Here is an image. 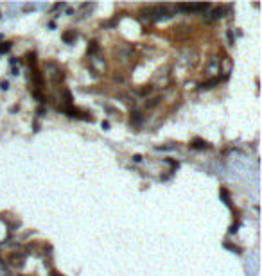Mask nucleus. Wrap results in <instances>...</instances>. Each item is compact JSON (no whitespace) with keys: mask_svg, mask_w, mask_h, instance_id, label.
Here are the masks:
<instances>
[{"mask_svg":"<svg viewBox=\"0 0 262 276\" xmlns=\"http://www.w3.org/2000/svg\"><path fill=\"white\" fill-rule=\"evenodd\" d=\"M228 167L230 170H234L237 178L250 179V174H252L253 178H257V165L252 164L246 156H232L228 160Z\"/></svg>","mask_w":262,"mask_h":276,"instance_id":"obj_1","label":"nucleus"},{"mask_svg":"<svg viewBox=\"0 0 262 276\" xmlns=\"http://www.w3.org/2000/svg\"><path fill=\"white\" fill-rule=\"evenodd\" d=\"M176 11V7L171 5H158V7H149L147 11H144V16L147 18V22H160V20L171 18Z\"/></svg>","mask_w":262,"mask_h":276,"instance_id":"obj_2","label":"nucleus"},{"mask_svg":"<svg viewBox=\"0 0 262 276\" xmlns=\"http://www.w3.org/2000/svg\"><path fill=\"white\" fill-rule=\"evenodd\" d=\"M196 61H197L196 51L187 49V51H183L182 54H180L178 59H176V63H178V65H183L185 68H192V66L196 65Z\"/></svg>","mask_w":262,"mask_h":276,"instance_id":"obj_3","label":"nucleus"},{"mask_svg":"<svg viewBox=\"0 0 262 276\" xmlns=\"http://www.w3.org/2000/svg\"><path fill=\"white\" fill-rule=\"evenodd\" d=\"M244 267H246V275L248 276H255L259 273V251L257 249H253L248 257H246Z\"/></svg>","mask_w":262,"mask_h":276,"instance_id":"obj_4","label":"nucleus"},{"mask_svg":"<svg viewBox=\"0 0 262 276\" xmlns=\"http://www.w3.org/2000/svg\"><path fill=\"white\" fill-rule=\"evenodd\" d=\"M176 9L185 11V13H199V11H208L210 5L208 4H180L176 5Z\"/></svg>","mask_w":262,"mask_h":276,"instance_id":"obj_5","label":"nucleus"},{"mask_svg":"<svg viewBox=\"0 0 262 276\" xmlns=\"http://www.w3.org/2000/svg\"><path fill=\"white\" fill-rule=\"evenodd\" d=\"M7 262H9V266H13L14 269H22V267L25 266V255H22V253H11L9 258H7Z\"/></svg>","mask_w":262,"mask_h":276,"instance_id":"obj_6","label":"nucleus"},{"mask_svg":"<svg viewBox=\"0 0 262 276\" xmlns=\"http://www.w3.org/2000/svg\"><path fill=\"white\" fill-rule=\"evenodd\" d=\"M47 74L51 75V79L52 81H63V70H61L60 66L54 65V63H49L47 65Z\"/></svg>","mask_w":262,"mask_h":276,"instance_id":"obj_7","label":"nucleus"},{"mask_svg":"<svg viewBox=\"0 0 262 276\" xmlns=\"http://www.w3.org/2000/svg\"><path fill=\"white\" fill-rule=\"evenodd\" d=\"M219 70H221V59L217 56H212V59L208 61V66H206V72H208V75L214 77Z\"/></svg>","mask_w":262,"mask_h":276,"instance_id":"obj_8","label":"nucleus"},{"mask_svg":"<svg viewBox=\"0 0 262 276\" xmlns=\"http://www.w3.org/2000/svg\"><path fill=\"white\" fill-rule=\"evenodd\" d=\"M221 16H223V9L221 7H214V9H210L205 14V22L206 24H212V22H217Z\"/></svg>","mask_w":262,"mask_h":276,"instance_id":"obj_9","label":"nucleus"},{"mask_svg":"<svg viewBox=\"0 0 262 276\" xmlns=\"http://www.w3.org/2000/svg\"><path fill=\"white\" fill-rule=\"evenodd\" d=\"M142 122H144V115H142L140 111H133L131 113V124L135 127H140Z\"/></svg>","mask_w":262,"mask_h":276,"instance_id":"obj_10","label":"nucleus"},{"mask_svg":"<svg viewBox=\"0 0 262 276\" xmlns=\"http://www.w3.org/2000/svg\"><path fill=\"white\" fill-rule=\"evenodd\" d=\"M215 84H219V77H212L210 81L201 83V84H199V90H210V88H214Z\"/></svg>","mask_w":262,"mask_h":276,"instance_id":"obj_11","label":"nucleus"},{"mask_svg":"<svg viewBox=\"0 0 262 276\" xmlns=\"http://www.w3.org/2000/svg\"><path fill=\"white\" fill-rule=\"evenodd\" d=\"M194 147H197V149H206L208 145L203 144V142H199V140H196V144H194Z\"/></svg>","mask_w":262,"mask_h":276,"instance_id":"obj_12","label":"nucleus"}]
</instances>
